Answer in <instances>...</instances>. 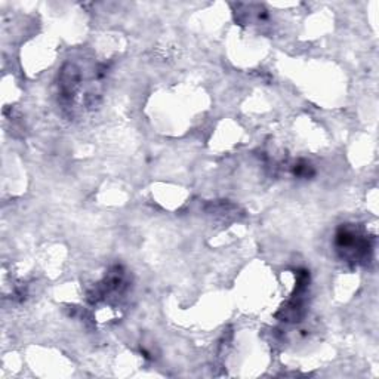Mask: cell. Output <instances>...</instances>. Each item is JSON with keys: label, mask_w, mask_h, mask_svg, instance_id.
Masks as SVG:
<instances>
[{"label": "cell", "mask_w": 379, "mask_h": 379, "mask_svg": "<svg viewBox=\"0 0 379 379\" xmlns=\"http://www.w3.org/2000/svg\"><path fill=\"white\" fill-rule=\"evenodd\" d=\"M293 173L296 176H300V178H308V176H313L314 175V169H313V166L310 163H307V162L301 160V162H298V163L295 164Z\"/></svg>", "instance_id": "obj_2"}, {"label": "cell", "mask_w": 379, "mask_h": 379, "mask_svg": "<svg viewBox=\"0 0 379 379\" xmlns=\"http://www.w3.org/2000/svg\"><path fill=\"white\" fill-rule=\"evenodd\" d=\"M335 246L341 258L354 264H364L371 259L372 243L369 237L362 234L351 225H342L335 235Z\"/></svg>", "instance_id": "obj_1"}]
</instances>
